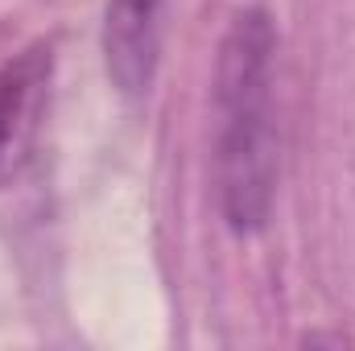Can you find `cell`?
I'll return each mask as SVG.
<instances>
[{"label":"cell","mask_w":355,"mask_h":351,"mask_svg":"<svg viewBox=\"0 0 355 351\" xmlns=\"http://www.w3.org/2000/svg\"><path fill=\"white\" fill-rule=\"evenodd\" d=\"M277 29L265 8L232 17L215 62V190L232 232H261L277 194Z\"/></svg>","instance_id":"1"},{"label":"cell","mask_w":355,"mask_h":351,"mask_svg":"<svg viewBox=\"0 0 355 351\" xmlns=\"http://www.w3.org/2000/svg\"><path fill=\"white\" fill-rule=\"evenodd\" d=\"M50 75L54 58L42 42L0 62V182L17 178L33 157L50 103Z\"/></svg>","instance_id":"2"},{"label":"cell","mask_w":355,"mask_h":351,"mask_svg":"<svg viewBox=\"0 0 355 351\" xmlns=\"http://www.w3.org/2000/svg\"><path fill=\"white\" fill-rule=\"evenodd\" d=\"M166 0H107L103 12V62L124 95H145L162 50Z\"/></svg>","instance_id":"3"}]
</instances>
